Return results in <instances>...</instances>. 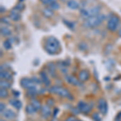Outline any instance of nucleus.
<instances>
[{"label":"nucleus","instance_id":"c756f323","mask_svg":"<svg viewBox=\"0 0 121 121\" xmlns=\"http://www.w3.org/2000/svg\"><path fill=\"white\" fill-rule=\"evenodd\" d=\"M49 7L52 10V11H53V10H58L60 8V5H59V3H58L57 2H56V3H52V5H50Z\"/></svg>","mask_w":121,"mask_h":121},{"label":"nucleus","instance_id":"ddd939ff","mask_svg":"<svg viewBox=\"0 0 121 121\" xmlns=\"http://www.w3.org/2000/svg\"><path fill=\"white\" fill-rule=\"evenodd\" d=\"M9 103L13 107H15V108H16L17 110H19V109H21V107H22V103L20 102V101L19 100V99H11L9 100Z\"/></svg>","mask_w":121,"mask_h":121},{"label":"nucleus","instance_id":"39448f33","mask_svg":"<svg viewBox=\"0 0 121 121\" xmlns=\"http://www.w3.org/2000/svg\"><path fill=\"white\" fill-rule=\"evenodd\" d=\"M119 24H120V18L117 15H112L107 21V28L111 32H116L118 29Z\"/></svg>","mask_w":121,"mask_h":121},{"label":"nucleus","instance_id":"2eb2a0df","mask_svg":"<svg viewBox=\"0 0 121 121\" xmlns=\"http://www.w3.org/2000/svg\"><path fill=\"white\" fill-rule=\"evenodd\" d=\"M0 78H1V79L8 81V80L12 79V75H11V73H10L9 71H7V70H2L1 73H0Z\"/></svg>","mask_w":121,"mask_h":121},{"label":"nucleus","instance_id":"393cba45","mask_svg":"<svg viewBox=\"0 0 121 121\" xmlns=\"http://www.w3.org/2000/svg\"><path fill=\"white\" fill-rule=\"evenodd\" d=\"M11 46L12 45H11V42L10 40H6L3 41V48H4L5 49H7V50L11 49Z\"/></svg>","mask_w":121,"mask_h":121},{"label":"nucleus","instance_id":"4be33fe9","mask_svg":"<svg viewBox=\"0 0 121 121\" xmlns=\"http://www.w3.org/2000/svg\"><path fill=\"white\" fill-rule=\"evenodd\" d=\"M0 86H1V88H4V89H8L11 86V84L7 80H3L2 79L0 81Z\"/></svg>","mask_w":121,"mask_h":121},{"label":"nucleus","instance_id":"5701e85b","mask_svg":"<svg viewBox=\"0 0 121 121\" xmlns=\"http://www.w3.org/2000/svg\"><path fill=\"white\" fill-rule=\"evenodd\" d=\"M25 111H26V112L29 115H32L36 112V109L34 108V107H33L32 104L28 105V106L26 107V108H25Z\"/></svg>","mask_w":121,"mask_h":121},{"label":"nucleus","instance_id":"cd10ccee","mask_svg":"<svg viewBox=\"0 0 121 121\" xmlns=\"http://www.w3.org/2000/svg\"><path fill=\"white\" fill-rule=\"evenodd\" d=\"M92 119L94 121H101L102 120H101V116L100 115H99V113L98 112H95L94 114L92 115Z\"/></svg>","mask_w":121,"mask_h":121},{"label":"nucleus","instance_id":"f03ea898","mask_svg":"<svg viewBox=\"0 0 121 121\" xmlns=\"http://www.w3.org/2000/svg\"><path fill=\"white\" fill-rule=\"evenodd\" d=\"M105 16L103 15H97L95 16H91L90 18H87L85 19L83 23V26L86 28H93L95 27H98L99 25H100L103 23V21L104 20Z\"/></svg>","mask_w":121,"mask_h":121},{"label":"nucleus","instance_id":"79ce46f5","mask_svg":"<svg viewBox=\"0 0 121 121\" xmlns=\"http://www.w3.org/2000/svg\"><path fill=\"white\" fill-rule=\"evenodd\" d=\"M77 121H81V120H77Z\"/></svg>","mask_w":121,"mask_h":121},{"label":"nucleus","instance_id":"f8f14e48","mask_svg":"<svg viewBox=\"0 0 121 121\" xmlns=\"http://www.w3.org/2000/svg\"><path fill=\"white\" fill-rule=\"evenodd\" d=\"M9 17L11 19H12L13 21H19V19H21V15H20V13H19V11H16V10H15V9L11 10V13H10Z\"/></svg>","mask_w":121,"mask_h":121},{"label":"nucleus","instance_id":"1a4fd4ad","mask_svg":"<svg viewBox=\"0 0 121 121\" xmlns=\"http://www.w3.org/2000/svg\"><path fill=\"white\" fill-rule=\"evenodd\" d=\"M91 77V73L88 70L86 69H82L78 73V80L81 82H86Z\"/></svg>","mask_w":121,"mask_h":121},{"label":"nucleus","instance_id":"473e14b6","mask_svg":"<svg viewBox=\"0 0 121 121\" xmlns=\"http://www.w3.org/2000/svg\"><path fill=\"white\" fill-rule=\"evenodd\" d=\"M5 108H6V106L4 103H1V104H0V112H1V114H3V112L5 111Z\"/></svg>","mask_w":121,"mask_h":121},{"label":"nucleus","instance_id":"9d476101","mask_svg":"<svg viewBox=\"0 0 121 121\" xmlns=\"http://www.w3.org/2000/svg\"><path fill=\"white\" fill-rule=\"evenodd\" d=\"M40 113H41V116L44 118H48L51 116L52 111L51 108L48 105H43L41 109H40Z\"/></svg>","mask_w":121,"mask_h":121},{"label":"nucleus","instance_id":"7c9ffc66","mask_svg":"<svg viewBox=\"0 0 121 121\" xmlns=\"http://www.w3.org/2000/svg\"><path fill=\"white\" fill-rule=\"evenodd\" d=\"M79 47H80V49H81V50H86V48H87V45H86V44H85V43H81V44H79Z\"/></svg>","mask_w":121,"mask_h":121},{"label":"nucleus","instance_id":"e433bc0d","mask_svg":"<svg viewBox=\"0 0 121 121\" xmlns=\"http://www.w3.org/2000/svg\"><path fill=\"white\" fill-rule=\"evenodd\" d=\"M58 111H59V110H58L57 108H56L55 110H54V113H53V116H56V113H57Z\"/></svg>","mask_w":121,"mask_h":121},{"label":"nucleus","instance_id":"9b49d317","mask_svg":"<svg viewBox=\"0 0 121 121\" xmlns=\"http://www.w3.org/2000/svg\"><path fill=\"white\" fill-rule=\"evenodd\" d=\"M3 116V117H4L5 119H7V120H14V119L15 118V116H16V115H15V113L13 112V111L11 110H6L3 112V113L2 114Z\"/></svg>","mask_w":121,"mask_h":121},{"label":"nucleus","instance_id":"423d86ee","mask_svg":"<svg viewBox=\"0 0 121 121\" xmlns=\"http://www.w3.org/2000/svg\"><path fill=\"white\" fill-rule=\"evenodd\" d=\"M20 85L23 88L27 89L28 91H36V83L32 79L28 78H22L20 81Z\"/></svg>","mask_w":121,"mask_h":121},{"label":"nucleus","instance_id":"bb28decb","mask_svg":"<svg viewBox=\"0 0 121 121\" xmlns=\"http://www.w3.org/2000/svg\"><path fill=\"white\" fill-rule=\"evenodd\" d=\"M23 8H24V5H23V3H19L18 4L15 6V7L13 9L16 10V11H18L20 12L21 11H23Z\"/></svg>","mask_w":121,"mask_h":121},{"label":"nucleus","instance_id":"a211bd4d","mask_svg":"<svg viewBox=\"0 0 121 121\" xmlns=\"http://www.w3.org/2000/svg\"><path fill=\"white\" fill-rule=\"evenodd\" d=\"M31 104L34 107V108L36 109V112L40 111V109H41V107H42V105H41V103H40V102L39 100H37V99H33L31 101Z\"/></svg>","mask_w":121,"mask_h":121},{"label":"nucleus","instance_id":"c85d7f7f","mask_svg":"<svg viewBox=\"0 0 121 121\" xmlns=\"http://www.w3.org/2000/svg\"><path fill=\"white\" fill-rule=\"evenodd\" d=\"M64 23L66 24V26L68 27L69 28H70L71 30H73L74 29V24H73L72 22H70V21H67V20H64Z\"/></svg>","mask_w":121,"mask_h":121},{"label":"nucleus","instance_id":"6ab92c4d","mask_svg":"<svg viewBox=\"0 0 121 121\" xmlns=\"http://www.w3.org/2000/svg\"><path fill=\"white\" fill-rule=\"evenodd\" d=\"M42 13L43 15H44V17H46V18H51V17L53 15V11H52V10L50 8H44V10L42 11Z\"/></svg>","mask_w":121,"mask_h":121},{"label":"nucleus","instance_id":"b1692460","mask_svg":"<svg viewBox=\"0 0 121 121\" xmlns=\"http://www.w3.org/2000/svg\"><path fill=\"white\" fill-rule=\"evenodd\" d=\"M8 95H9V93H8V91H7V89L1 88V90H0V97H1L2 99L7 98Z\"/></svg>","mask_w":121,"mask_h":121},{"label":"nucleus","instance_id":"ea45409f","mask_svg":"<svg viewBox=\"0 0 121 121\" xmlns=\"http://www.w3.org/2000/svg\"><path fill=\"white\" fill-rule=\"evenodd\" d=\"M61 1H64V2H65V1H68V0H61Z\"/></svg>","mask_w":121,"mask_h":121},{"label":"nucleus","instance_id":"20e7f679","mask_svg":"<svg viewBox=\"0 0 121 121\" xmlns=\"http://www.w3.org/2000/svg\"><path fill=\"white\" fill-rule=\"evenodd\" d=\"M99 12H100V7H99V6H95V7H91V8H88V9L82 8L80 10V14H81L82 16L85 19L99 15Z\"/></svg>","mask_w":121,"mask_h":121},{"label":"nucleus","instance_id":"f3484780","mask_svg":"<svg viewBox=\"0 0 121 121\" xmlns=\"http://www.w3.org/2000/svg\"><path fill=\"white\" fill-rule=\"evenodd\" d=\"M40 78H41V82L45 85V86H49L50 84H51V82H50L49 78H48V75L44 72L40 73Z\"/></svg>","mask_w":121,"mask_h":121},{"label":"nucleus","instance_id":"a19ab883","mask_svg":"<svg viewBox=\"0 0 121 121\" xmlns=\"http://www.w3.org/2000/svg\"><path fill=\"white\" fill-rule=\"evenodd\" d=\"M0 121H4V120H3V119H2V120H0Z\"/></svg>","mask_w":121,"mask_h":121},{"label":"nucleus","instance_id":"f257e3e1","mask_svg":"<svg viewBox=\"0 0 121 121\" xmlns=\"http://www.w3.org/2000/svg\"><path fill=\"white\" fill-rule=\"evenodd\" d=\"M44 49L50 55H55L60 50V44L59 40L54 36H49L47 38L44 43Z\"/></svg>","mask_w":121,"mask_h":121},{"label":"nucleus","instance_id":"0eeeda50","mask_svg":"<svg viewBox=\"0 0 121 121\" xmlns=\"http://www.w3.org/2000/svg\"><path fill=\"white\" fill-rule=\"evenodd\" d=\"M92 103H86L84 101H80L77 105V108L78 109L80 112L83 113V114H88L92 110Z\"/></svg>","mask_w":121,"mask_h":121},{"label":"nucleus","instance_id":"dca6fc26","mask_svg":"<svg viewBox=\"0 0 121 121\" xmlns=\"http://www.w3.org/2000/svg\"><path fill=\"white\" fill-rule=\"evenodd\" d=\"M67 7L72 10H76L79 8V3L76 0H68Z\"/></svg>","mask_w":121,"mask_h":121},{"label":"nucleus","instance_id":"f704fd0d","mask_svg":"<svg viewBox=\"0 0 121 121\" xmlns=\"http://www.w3.org/2000/svg\"><path fill=\"white\" fill-rule=\"evenodd\" d=\"M53 103H54V102H53V100H52V99H48V100H47V105H48L49 107L52 106V105H53Z\"/></svg>","mask_w":121,"mask_h":121},{"label":"nucleus","instance_id":"aec40b11","mask_svg":"<svg viewBox=\"0 0 121 121\" xmlns=\"http://www.w3.org/2000/svg\"><path fill=\"white\" fill-rule=\"evenodd\" d=\"M0 32H1L2 36H9L11 35V31L8 28H7V27H1Z\"/></svg>","mask_w":121,"mask_h":121},{"label":"nucleus","instance_id":"4c0bfd02","mask_svg":"<svg viewBox=\"0 0 121 121\" xmlns=\"http://www.w3.org/2000/svg\"><path fill=\"white\" fill-rule=\"evenodd\" d=\"M5 11H6V10H5V8H4V7H2V6H1V13L4 12Z\"/></svg>","mask_w":121,"mask_h":121},{"label":"nucleus","instance_id":"4468645a","mask_svg":"<svg viewBox=\"0 0 121 121\" xmlns=\"http://www.w3.org/2000/svg\"><path fill=\"white\" fill-rule=\"evenodd\" d=\"M65 79L68 82L72 84V85H73V86H80L81 85V82H80L79 80H78L76 78L73 77V76H66Z\"/></svg>","mask_w":121,"mask_h":121},{"label":"nucleus","instance_id":"a878e982","mask_svg":"<svg viewBox=\"0 0 121 121\" xmlns=\"http://www.w3.org/2000/svg\"><path fill=\"white\" fill-rule=\"evenodd\" d=\"M40 2L43 3L44 5H47V6H50L52 5V3H56V0H40Z\"/></svg>","mask_w":121,"mask_h":121},{"label":"nucleus","instance_id":"412c9836","mask_svg":"<svg viewBox=\"0 0 121 121\" xmlns=\"http://www.w3.org/2000/svg\"><path fill=\"white\" fill-rule=\"evenodd\" d=\"M55 64L52 63V62H50V63L48 64V70L49 72V74L52 76V77H55L54 73H55Z\"/></svg>","mask_w":121,"mask_h":121},{"label":"nucleus","instance_id":"c9c22d12","mask_svg":"<svg viewBox=\"0 0 121 121\" xmlns=\"http://www.w3.org/2000/svg\"><path fill=\"white\" fill-rule=\"evenodd\" d=\"M13 95H14L15 96L18 97L19 95V91H13Z\"/></svg>","mask_w":121,"mask_h":121},{"label":"nucleus","instance_id":"2f4dec72","mask_svg":"<svg viewBox=\"0 0 121 121\" xmlns=\"http://www.w3.org/2000/svg\"><path fill=\"white\" fill-rule=\"evenodd\" d=\"M65 121H77V119H76L75 116H69V117H67V118H66Z\"/></svg>","mask_w":121,"mask_h":121},{"label":"nucleus","instance_id":"72a5a7b5","mask_svg":"<svg viewBox=\"0 0 121 121\" xmlns=\"http://www.w3.org/2000/svg\"><path fill=\"white\" fill-rule=\"evenodd\" d=\"M1 22L3 23H6V24H10V22L8 20V19L6 18V17H3V18H1Z\"/></svg>","mask_w":121,"mask_h":121},{"label":"nucleus","instance_id":"6e6552de","mask_svg":"<svg viewBox=\"0 0 121 121\" xmlns=\"http://www.w3.org/2000/svg\"><path fill=\"white\" fill-rule=\"evenodd\" d=\"M98 108L100 111L101 114L105 116L107 113V103L103 99H99L98 101Z\"/></svg>","mask_w":121,"mask_h":121},{"label":"nucleus","instance_id":"7ed1b4c3","mask_svg":"<svg viewBox=\"0 0 121 121\" xmlns=\"http://www.w3.org/2000/svg\"><path fill=\"white\" fill-rule=\"evenodd\" d=\"M48 91L52 94H55V95H59V96L66 97V98L69 99V100H73V96L70 95L69 91L61 86H51L49 89H48Z\"/></svg>","mask_w":121,"mask_h":121},{"label":"nucleus","instance_id":"58836bf2","mask_svg":"<svg viewBox=\"0 0 121 121\" xmlns=\"http://www.w3.org/2000/svg\"><path fill=\"white\" fill-rule=\"evenodd\" d=\"M119 36L121 37V28L120 29V31H119Z\"/></svg>","mask_w":121,"mask_h":121}]
</instances>
